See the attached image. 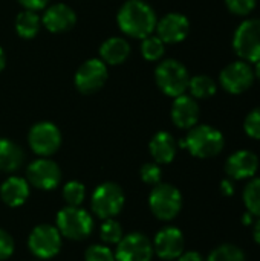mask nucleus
I'll return each instance as SVG.
<instances>
[{
    "mask_svg": "<svg viewBox=\"0 0 260 261\" xmlns=\"http://www.w3.org/2000/svg\"><path fill=\"white\" fill-rule=\"evenodd\" d=\"M116 20L120 29L133 38H146L152 35L158 23L155 11L141 0L126 2L120 8Z\"/></svg>",
    "mask_w": 260,
    "mask_h": 261,
    "instance_id": "nucleus-1",
    "label": "nucleus"
},
{
    "mask_svg": "<svg viewBox=\"0 0 260 261\" xmlns=\"http://www.w3.org/2000/svg\"><path fill=\"white\" fill-rule=\"evenodd\" d=\"M225 145L224 135L211 125H195L190 128L185 139L181 141V147L187 148L195 158L208 159L218 156Z\"/></svg>",
    "mask_w": 260,
    "mask_h": 261,
    "instance_id": "nucleus-2",
    "label": "nucleus"
},
{
    "mask_svg": "<svg viewBox=\"0 0 260 261\" xmlns=\"http://www.w3.org/2000/svg\"><path fill=\"white\" fill-rule=\"evenodd\" d=\"M57 229L69 240H84L93 229L92 216L81 206H66L57 214Z\"/></svg>",
    "mask_w": 260,
    "mask_h": 261,
    "instance_id": "nucleus-3",
    "label": "nucleus"
},
{
    "mask_svg": "<svg viewBox=\"0 0 260 261\" xmlns=\"http://www.w3.org/2000/svg\"><path fill=\"white\" fill-rule=\"evenodd\" d=\"M152 214L164 222L173 220L182 208V196L179 190L170 184H158L149 196Z\"/></svg>",
    "mask_w": 260,
    "mask_h": 261,
    "instance_id": "nucleus-4",
    "label": "nucleus"
},
{
    "mask_svg": "<svg viewBox=\"0 0 260 261\" xmlns=\"http://www.w3.org/2000/svg\"><path fill=\"white\" fill-rule=\"evenodd\" d=\"M155 80L158 87L169 96L176 98L184 95L188 89V72L178 60H166L155 70Z\"/></svg>",
    "mask_w": 260,
    "mask_h": 261,
    "instance_id": "nucleus-5",
    "label": "nucleus"
},
{
    "mask_svg": "<svg viewBox=\"0 0 260 261\" xmlns=\"http://www.w3.org/2000/svg\"><path fill=\"white\" fill-rule=\"evenodd\" d=\"M126 197L123 188L115 182H104L98 185L92 194L90 206L92 211L103 220L113 219L124 206Z\"/></svg>",
    "mask_w": 260,
    "mask_h": 261,
    "instance_id": "nucleus-6",
    "label": "nucleus"
},
{
    "mask_svg": "<svg viewBox=\"0 0 260 261\" xmlns=\"http://www.w3.org/2000/svg\"><path fill=\"white\" fill-rule=\"evenodd\" d=\"M233 49L247 63L260 60V18H248L239 24L233 37Z\"/></svg>",
    "mask_w": 260,
    "mask_h": 261,
    "instance_id": "nucleus-7",
    "label": "nucleus"
},
{
    "mask_svg": "<svg viewBox=\"0 0 260 261\" xmlns=\"http://www.w3.org/2000/svg\"><path fill=\"white\" fill-rule=\"evenodd\" d=\"M28 248L37 258L49 260L61 249V234L57 226L38 225L28 237Z\"/></svg>",
    "mask_w": 260,
    "mask_h": 261,
    "instance_id": "nucleus-8",
    "label": "nucleus"
},
{
    "mask_svg": "<svg viewBox=\"0 0 260 261\" xmlns=\"http://www.w3.org/2000/svg\"><path fill=\"white\" fill-rule=\"evenodd\" d=\"M28 142H29L31 150L35 154L41 158H48L60 148L61 133L58 127L52 122H48V121L37 122L29 130Z\"/></svg>",
    "mask_w": 260,
    "mask_h": 261,
    "instance_id": "nucleus-9",
    "label": "nucleus"
},
{
    "mask_svg": "<svg viewBox=\"0 0 260 261\" xmlns=\"http://www.w3.org/2000/svg\"><path fill=\"white\" fill-rule=\"evenodd\" d=\"M26 180H28V184H31L32 187H35L38 190L51 191L60 185L61 170L54 161H51L48 158H40L28 165Z\"/></svg>",
    "mask_w": 260,
    "mask_h": 261,
    "instance_id": "nucleus-10",
    "label": "nucleus"
},
{
    "mask_svg": "<svg viewBox=\"0 0 260 261\" xmlns=\"http://www.w3.org/2000/svg\"><path fill=\"white\" fill-rule=\"evenodd\" d=\"M153 245L147 236L141 232H130L123 236L116 245L115 260L116 261H152Z\"/></svg>",
    "mask_w": 260,
    "mask_h": 261,
    "instance_id": "nucleus-11",
    "label": "nucleus"
},
{
    "mask_svg": "<svg viewBox=\"0 0 260 261\" xmlns=\"http://www.w3.org/2000/svg\"><path fill=\"white\" fill-rule=\"evenodd\" d=\"M219 81H221V86L224 87V90H227L228 93H233V95H239L253 86L254 70L251 69V66L247 61L239 60V61L230 63L228 66H225L222 69V72L219 75Z\"/></svg>",
    "mask_w": 260,
    "mask_h": 261,
    "instance_id": "nucleus-12",
    "label": "nucleus"
},
{
    "mask_svg": "<svg viewBox=\"0 0 260 261\" xmlns=\"http://www.w3.org/2000/svg\"><path fill=\"white\" fill-rule=\"evenodd\" d=\"M107 81V66L104 61L92 58L84 61L75 73V86L84 93H95Z\"/></svg>",
    "mask_w": 260,
    "mask_h": 261,
    "instance_id": "nucleus-13",
    "label": "nucleus"
},
{
    "mask_svg": "<svg viewBox=\"0 0 260 261\" xmlns=\"http://www.w3.org/2000/svg\"><path fill=\"white\" fill-rule=\"evenodd\" d=\"M184 234L178 228L166 226L155 236L153 252H156V255L162 260L172 261L179 258L184 252Z\"/></svg>",
    "mask_w": 260,
    "mask_h": 261,
    "instance_id": "nucleus-14",
    "label": "nucleus"
},
{
    "mask_svg": "<svg viewBox=\"0 0 260 261\" xmlns=\"http://www.w3.org/2000/svg\"><path fill=\"white\" fill-rule=\"evenodd\" d=\"M188 31H190L188 18L178 12H170L156 23L158 37L164 43H170V44L185 40Z\"/></svg>",
    "mask_w": 260,
    "mask_h": 261,
    "instance_id": "nucleus-15",
    "label": "nucleus"
},
{
    "mask_svg": "<svg viewBox=\"0 0 260 261\" xmlns=\"http://www.w3.org/2000/svg\"><path fill=\"white\" fill-rule=\"evenodd\" d=\"M259 159L250 150H239L233 153L225 162V171L231 179H250L257 173Z\"/></svg>",
    "mask_w": 260,
    "mask_h": 261,
    "instance_id": "nucleus-16",
    "label": "nucleus"
},
{
    "mask_svg": "<svg viewBox=\"0 0 260 261\" xmlns=\"http://www.w3.org/2000/svg\"><path fill=\"white\" fill-rule=\"evenodd\" d=\"M172 119L179 128H192L199 121V106L193 96L179 95L172 106Z\"/></svg>",
    "mask_w": 260,
    "mask_h": 261,
    "instance_id": "nucleus-17",
    "label": "nucleus"
},
{
    "mask_svg": "<svg viewBox=\"0 0 260 261\" xmlns=\"http://www.w3.org/2000/svg\"><path fill=\"white\" fill-rule=\"evenodd\" d=\"M41 21L48 31L58 34V32L69 31L77 21V15H75L74 9L69 8L67 5L55 3L44 11Z\"/></svg>",
    "mask_w": 260,
    "mask_h": 261,
    "instance_id": "nucleus-18",
    "label": "nucleus"
},
{
    "mask_svg": "<svg viewBox=\"0 0 260 261\" xmlns=\"http://www.w3.org/2000/svg\"><path fill=\"white\" fill-rule=\"evenodd\" d=\"M0 197L2 202L11 208L21 206L29 197V184L26 179L18 176L8 177L0 185Z\"/></svg>",
    "mask_w": 260,
    "mask_h": 261,
    "instance_id": "nucleus-19",
    "label": "nucleus"
},
{
    "mask_svg": "<svg viewBox=\"0 0 260 261\" xmlns=\"http://www.w3.org/2000/svg\"><path fill=\"white\" fill-rule=\"evenodd\" d=\"M176 141L169 132L156 133L149 144L150 154L156 164H170L176 156Z\"/></svg>",
    "mask_w": 260,
    "mask_h": 261,
    "instance_id": "nucleus-20",
    "label": "nucleus"
},
{
    "mask_svg": "<svg viewBox=\"0 0 260 261\" xmlns=\"http://www.w3.org/2000/svg\"><path fill=\"white\" fill-rule=\"evenodd\" d=\"M129 54L130 46L121 37H110L100 47V55L107 64H121L127 60Z\"/></svg>",
    "mask_w": 260,
    "mask_h": 261,
    "instance_id": "nucleus-21",
    "label": "nucleus"
},
{
    "mask_svg": "<svg viewBox=\"0 0 260 261\" xmlns=\"http://www.w3.org/2000/svg\"><path fill=\"white\" fill-rule=\"evenodd\" d=\"M23 150L9 139H0V171L12 173L23 164Z\"/></svg>",
    "mask_w": 260,
    "mask_h": 261,
    "instance_id": "nucleus-22",
    "label": "nucleus"
},
{
    "mask_svg": "<svg viewBox=\"0 0 260 261\" xmlns=\"http://www.w3.org/2000/svg\"><path fill=\"white\" fill-rule=\"evenodd\" d=\"M40 23H41V20L35 11L25 9L15 18V31L23 38H32L37 35V32L40 29Z\"/></svg>",
    "mask_w": 260,
    "mask_h": 261,
    "instance_id": "nucleus-23",
    "label": "nucleus"
},
{
    "mask_svg": "<svg viewBox=\"0 0 260 261\" xmlns=\"http://www.w3.org/2000/svg\"><path fill=\"white\" fill-rule=\"evenodd\" d=\"M188 90L193 98L208 99L216 93V83L207 75H196L188 81Z\"/></svg>",
    "mask_w": 260,
    "mask_h": 261,
    "instance_id": "nucleus-24",
    "label": "nucleus"
},
{
    "mask_svg": "<svg viewBox=\"0 0 260 261\" xmlns=\"http://www.w3.org/2000/svg\"><path fill=\"white\" fill-rule=\"evenodd\" d=\"M205 261H247V257L239 246L225 243L215 248Z\"/></svg>",
    "mask_w": 260,
    "mask_h": 261,
    "instance_id": "nucleus-25",
    "label": "nucleus"
},
{
    "mask_svg": "<svg viewBox=\"0 0 260 261\" xmlns=\"http://www.w3.org/2000/svg\"><path fill=\"white\" fill-rule=\"evenodd\" d=\"M244 202L250 214L260 217V177L247 184L244 190Z\"/></svg>",
    "mask_w": 260,
    "mask_h": 261,
    "instance_id": "nucleus-26",
    "label": "nucleus"
},
{
    "mask_svg": "<svg viewBox=\"0 0 260 261\" xmlns=\"http://www.w3.org/2000/svg\"><path fill=\"white\" fill-rule=\"evenodd\" d=\"M86 197V188L81 182L70 180L63 187V199L67 206H81Z\"/></svg>",
    "mask_w": 260,
    "mask_h": 261,
    "instance_id": "nucleus-27",
    "label": "nucleus"
},
{
    "mask_svg": "<svg viewBox=\"0 0 260 261\" xmlns=\"http://www.w3.org/2000/svg\"><path fill=\"white\" fill-rule=\"evenodd\" d=\"M141 52H143V57L146 60L156 61V60H159L164 55V41L159 37L149 35V37L143 38Z\"/></svg>",
    "mask_w": 260,
    "mask_h": 261,
    "instance_id": "nucleus-28",
    "label": "nucleus"
},
{
    "mask_svg": "<svg viewBox=\"0 0 260 261\" xmlns=\"http://www.w3.org/2000/svg\"><path fill=\"white\" fill-rule=\"evenodd\" d=\"M100 237L106 245H118L123 239V228L115 219H106L100 228Z\"/></svg>",
    "mask_w": 260,
    "mask_h": 261,
    "instance_id": "nucleus-29",
    "label": "nucleus"
},
{
    "mask_svg": "<svg viewBox=\"0 0 260 261\" xmlns=\"http://www.w3.org/2000/svg\"><path fill=\"white\" fill-rule=\"evenodd\" d=\"M86 261H116L115 254L106 245H92L86 249L84 254Z\"/></svg>",
    "mask_w": 260,
    "mask_h": 261,
    "instance_id": "nucleus-30",
    "label": "nucleus"
},
{
    "mask_svg": "<svg viewBox=\"0 0 260 261\" xmlns=\"http://www.w3.org/2000/svg\"><path fill=\"white\" fill-rule=\"evenodd\" d=\"M141 179L147 185H158L162 177V171L158 164L155 162H147L141 167Z\"/></svg>",
    "mask_w": 260,
    "mask_h": 261,
    "instance_id": "nucleus-31",
    "label": "nucleus"
},
{
    "mask_svg": "<svg viewBox=\"0 0 260 261\" xmlns=\"http://www.w3.org/2000/svg\"><path fill=\"white\" fill-rule=\"evenodd\" d=\"M244 130L250 138L260 139V107L251 110L247 115V118L244 121Z\"/></svg>",
    "mask_w": 260,
    "mask_h": 261,
    "instance_id": "nucleus-32",
    "label": "nucleus"
},
{
    "mask_svg": "<svg viewBox=\"0 0 260 261\" xmlns=\"http://www.w3.org/2000/svg\"><path fill=\"white\" fill-rule=\"evenodd\" d=\"M225 5L236 15H248L256 6V0H225Z\"/></svg>",
    "mask_w": 260,
    "mask_h": 261,
    "instance_id": "nucleus-33",
    "label": "nucleus"
},
{
    "mask_svg": "<svg viewBox=\"0 0 260 261\" xmlns=\"http://www.w3.org/2000/svg\"><path fill=\"white\" fill-rule=\"evenodd\" d=\"M12 254H14L12 237L6 231L0 229V261L8 260Z\"/></svg>",
    "mask_w": 260,
    "mask_h": 261,
    "instance_id": "nucleus-34",
    "label": "nucleus"
},
{
    "mask_svg": "<svg viewBox=\"0 0 260 261\" xmlns=\"http://www.w3.org/2000/svg\"><path fill=\"white\" fill-rule=\"evenodd\" d=\"M18 3L21 6H25V9L29 11H40L43 8H46V5L49 3V0H18Z\"/></svg>",
    "mask_w": 260,
    "mask_h": 261,
    "instance_id": "nucleus-35",
    "label": "nucleus"
},
{
    "mask_svg": "<svg viewBox=\"0 0 260 261\" xmlns=\"http://www.w3.org/2000/svg\"><path fill=\"white\" fill-rule=\"evenodd\" d=\"M178 261H205L204 257L199 254V252H195V251H188V252H182L179 255Z\"/></svg>",
    "mask_w": 260,
    "mask_h": 261,
    "instance_id": "nucleus-36",
    "label": "nucleus"
},
{
    "mask_svg": "<svg viewBox=\"0 0 260 261\" xmlns=\"http://www.w3.org/2000/svg\"><path fill=\"white\" fill-rule=\"evenodd\" d=\"M221 191L224 196H233L234 194V185L230 179H225L221 182Z\"/></svg>",
    "mask_w": 260,
    "mask_h": 261,
    "instance_id": "nucleus-37",
    "label": "nucleus"
},
{
    "mask_svg": "<svg viewBox=\"0 0 260 261\" xmlns=\"http://www.w3.org/2000/svg\"><path fill=\"white\" fill-rule=\"evenodd\" d=\"M253 236H254V240H256V243L260 245V217L259 220L254 223V228H253Z\"/></svg>",
    "mask_w": 260,
    "mask_h": 261,
    "instance_id": "nucleus-38",
    "label": "nucleus"
},
{
    "mask_svg": "<svg viewBox=\"0 0 260 261\" xmlns=\"http://www.w3.org/2000/svg\"><path fill=\"white\" fill-rule=\"evenodd\" d=\"M242 222L248 226V225H253V214H250V213H245L244 214V217H242Z\"/></svg>",
    "mask_w": 260,
    "mask_h": 261,
    "instance_id": "nucleus-39",
    "label": "nucleus"
},
{
    "mask_svg": "<svg viewBox=\"0 0 260 261\" xmlns=\"http://www.w3.org/2000/svg\"><path fill=\"white\" fill-rule=\"evenodd\" d=\"M5 61H6V57H5L3 49L0 47V70H3V67H5Z\"/></svg>",
    "mask_w": 260,
    "mask_h": 261,
    "instance_id": "nucleus-40",
    "label": "nucleus"
},
{
    "mask_svg": "<svg viewBox=\"0 0 260 261\" xmlns=\"http://www.w3.org/2000/svg\"><path fill=\"white\" fill-rule=\"evenodd\" d=\"M254 76H257L260 81V60L256 63V69H254Z\"/></svg>",
    "mask_w": 260,
    "mask_h": 261,
    "instance_id": "nucleus-41",
    "label": "nucleus"
}]
</instances>
